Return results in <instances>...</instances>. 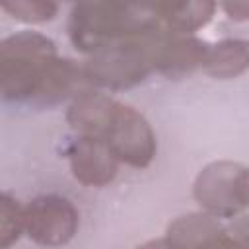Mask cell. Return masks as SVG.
I'll return each mask as SVG.
<instances>
[{
	"instance_id": "cell-1",
	"label": "cell",
	"mask_w": 249,
	"mask_h": 249,
	"mask_svg": "<svg viewBox=\"0 0 249 249\" xmlns=\"http://www.w3.org/2000/svg\"><path fill=\"white\" fill-rule=\"evenodd\" d=\"M84 68L56 53L39 31H18L0 41V91L6 103L53 107L86 89Z\"/></svg>"
},
{
	"instance_id": "cell-2",
	"label": "cell",
	"mask_w": 249,
	"mask_h": 249,
	"mask_svg": "<svg viewBox=\"0 0 249 249\" xmlns=\"http://www.w3.org/2000/svg\"><path fill=\"white\" fill-rule=\"evenodd\" d=\"M154 19V4L78 2L68 16V37L80 53L93 56L142 31Z\"/></svg>"
},
{
	"instance_id": "cell-3",
	"label": "cell",
	"mask_w": 249,
	"mask_h": 249,
	"mask_svg": "<svg viewBox=\"0 0 249 249\" xmlns=\"http://www.w3.org/2000/svg\"><path fill=\"white\" fill-rule=\"evenodd\" d=\"M167 29L156 19L132 37L93 54L82 66L86 82L101 89H128L156 72V49Z\"/></svg>"
},
{
	"instance_id": "cell-4",
	"label": "cell",
	"mask_w": 249,
	"mask_h": 249,
	"mask_svg": "<svg viewBox=\"0 0 249 249\" xmlns=\"http://www.w3.org/2000/svg\"><path fill=\"white\" fill-rule=\"evenodd\" d=\"M245 167L235 161H212L202 167L193 183V196L202 212L220 218H233L245 208L243 200Z\"/></svg>"
},
{
	"instance_id": "cell-5",
	"label": "cell",
	"mask_w": 249,
	"mask_h": 249,
	"mask_svg": "<svg viewBox=\"0 0 249 249\" xmlns=\"http://www.w3.org/2000/svg\"><path fill=\"white\" fill-rule=\"evenodd\" d=\"M80 216L76 206L60 195H41L25 204L23 233L43 247L66 245L78 231Z\"/></svg>"
},
{
	"instance_id": "cell-6",
	"label": "cell",
	"mask_w": 249,
	"mask_h": 249,
	"mask_svg": "<svg viewBox=\"0 0 249 249\" xmlns=\"http://www.w3.org/2000/svg\"><path fill=\"white\" fill-rule=\"evenodd\" d=\"M103 140L107 142L119 163L144 169L156 158V134L146 117L130 105H117Z\"/></svg>"
},
{
	"instance_id": "cell-7",
	"label": "cell",
	"mask_w": 249,
	"mask_h": 249,
	"mask_svg": "<svg viewBox=\"0 0 249 249\" xmlns=\"http://www.w3.org/2000/svg\"><path fill=\"white\" fill-rule=\"evenodd\" d=\"M66 158L74 179L86 187H105L119 171V160L101 138L76 134L66 146Z\"/></svg>"
},
{
	"instance_id": "cell-8",
	"label": "cell",
	"mask_w": 249,
	"mask_h": 249,
	"mask_svg": "<svg viewBox=\"0 0 249 249\" xmlns=\"http://www.w3.org/2000/svg\"><path fill=\"white\" fill-rule=\"evenodd\" d=\"M208 47L195 35H177L167 29L156 49V72L169 80L185 78L204 66Z\"/></svg>"
},
{
	"instance_id": "cell-9",
	"label": "cell",
	"mask_w": 249,
	"mask_h": 249,
	"mask_svg": "<svg viewBox=\"0 0 249 249\" xmlns=\"http://www.w3.org/2000/svg\"><path fill=\"white\" fill-rule=\"evenodd\" d=\"M117 105L119 101L97 89H84L70 101L66 121L76 134L103 140Z\"/></svg>"
},
{
	"instance_id": "cell-10",
	"label": "cell",
	"mask_w": 249,
	"mask_h": 249,
	"mask_svg": "<svg viewBox=\"0 0 249 249\" xmlns=\"http://www.w3.org/2000/svg\"><path fill=\"white\" fill-rule=\"evenodd\" d=\"M216 4L208 0H189V2H158L154 4V12L160 23L177 35H193L200 27H204L214 12Z\"/></svg>"
},
{
	"instance_id": "cell-11",
	"label": "cell",
	"mask_w": 249,
	"mask_h": 249,
	"mask_svg": "<svg viewBox=\"0 0 249 249\" xmlns=\"http://www.w3.org/2000/svg\"><path fill=\"white\" fill-rule=\"evenodd\" d=\"M202 70L216 80H231L249 70V39H222L208 47Z\"/></svg>"
},
{
	"instance_id": "cell-12",
	"label": "cell",
	"mask_w": 249,
	"mask_h": 249,
	"mask_svg": "<svg viewBox=\"0 0 249 249\" xmlns=\"http://www.w3.org/2000/svg\"><path fill=\"white\" fill-rule=\"evenodd\" d=\"M220 231L222 226L214 216L206 212H195L173 220L167 226L165 237L177 249H198L202 243H206L210 237H214Z\"/></svg>"
},
{
	"instance_id": "cell-13",
	"label": "cell",
	"mask_w": 249,
	"mask_h": 249,
	"mask_svg": "<svg viewBox=\"0 0 249 249\" xmlns=\"http://www.w3.org/2000/svg\"><path fill=\"white\" fill-rule=\"evenodd\" d=\"M23 210L25 206L19 204L16 196H12L6 191L0 195V247L2 249H8L23 233Z\"/></svg>"
},
{
	"instance_id": "cell-14",
	"label": "cell",
	"mask_w": 249,
	"mask_h": 249,
	"mask_svg": "<svg viewBox=\"0 0 249 249\" xmlns=\"http://www.w3.org/2000/svg\"><path fill=\"white\" fill-rule=\"evenodd\" d=\"M2 10L23 23H45L56 16L58 6L49 0H14L2 4Z\"/></svg>"
},
{
	"instance_id": "cell-15",
	"label": "cell",
	"mask_w": 249,
	"mask_h": 249,
	"mask_svg": "<svg viewBox=\"0 0 249 249\" xmlns=\"http://www.w3.org/2000/svg\"><path fill=\"white\" fill-rule=\"evenodd\" d=\"M198 249H249V245L243 239H239L235 233H228L222 230L206 243H202Z\"/></svg>"
},
{
	"instance_id": "cell-16",
	"label": "cell",
	"mask_w": 249,
	"mask_h": 249,
	"mask_svg": "<svg viewBox=\"0 0 249 249\" xmlns=\"http://www.w3.org/2000/svg\"><path fill=\"white\" fill-rule=\"evenodd\" d=\"M220 8L226 16L233 21H247L249 19V0H235V2H222Z\"/></svg>"
},
{
	"instance_id": "cell-17",
	"label": "cell",
	"mask_w": 249,
	"mask_h": 249,
	"mask_svg": "<svg viewBox=\"0 0 249 249\" xmlns=\"http://www.w3.org/2000/svg\"><path fill=\"white\" fill-rule=\"evenodd\" d=\"M136 249H177L167 237H160V239H150L142 245H138Z\"/></svg>"
},
{
	"instance_id": "cell-18",
	"label": "cell",
	"mask_w": 249,
	"mask_h": 249,
	"mask_svg": "<svg viewBox=\"0 0 249 249\" xmlns=\"http://www.w3.org/2000/svg\"><path fill=\"white\" fill-rule=\"evenodd\" d=\"M243 200H245V208H249V169H245L243 173Z\"/></svg>"
}]
</instances>
